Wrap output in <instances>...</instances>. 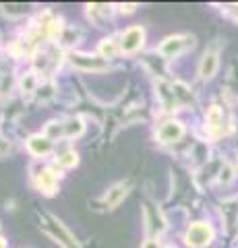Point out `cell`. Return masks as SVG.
<instances>
[{
    "instance_id": "cell-3",
    "label": "cell",
    "mask_w": 238,
    "mask_h": 248,
    "mask_svg": "<svg viewBox=\"0 0 238 248\" xmlns=\"http://www.w3.org/2000/svg\"><path fill=\"white\" fill-rule=\"evenodd\" d=\"M145 40V31L143 27H128L125 33L120 35V52H127V54H133L137 52L143 46Z\"/></svg>"
},
{
    "instance_id": "cell-18",
    "label": "cell",
    "mask_w": 238,
    "mask_h": 248,
    "mask_svg": "<svg viewBox=\"0 0 238 248\" xmlns=\"http://www.w3.org/2000/svg\"><path fill=\"white\" fill-rule=\"evenodd\" d=\"M120 11H122V13H125V11H127V13H133V11H135V4H125Z\"/></svg>"
},
{
    "instance_id": "cell-1",
    "label": "cell",
    "mask_w": 238,
    "mask_h": 248,
    "mask_svg": "<svg viewBox=\"0 0 238 248\" xmlns=\"http://www.w3.org/2000/svg\"><path fill=\"white\" fill-rule=\"evenodd\" d=\"M213 240V230L211 226L207 223H193L189 230H187V244L189 246H195V248H201V246H207Z\"/></svg>"
},
{
    "instance_id": "cell-17",
    "label": "cell",
    "mask_w": 238,
    "mask_h": 248,
    "mask_svg": "<svg viewBox=\"0 0 238 248\" xmlns=\"http://www.w3.org/2000/svg\"><path fill=\"white\" fill-rule=\"evenodd\" d=\"M141 248H159V244H158V240H145Z\"/></svg>"
},
{
    "instance_id": "cell-5",
    "label": "cell",
    "mask_w": 238,
    "mask_h": 248,
    "mask_svg": "<svg viewBox=\"0 0 238 248\" xmlns=\"http://www.w3.org/2000/svg\"><path fill=\"white\" fill-rule=\"evenodd\" d=\"M182 135H184V126L180 122H176V120H170V122L162 124L159 130H158V139L162 143H174V141H178Z\"/></svg>"
},
{
    "instance_id": "cell-2",
    "label": "cell",
    "mask_w": 238,
    "mask_h": 248,
    "mask_svg": "<svg viewBox=\"0 0 238 248\" xmlns=\"http://www.w3.org/2000/svg\"><path fill=\"white\" fill-rule=\"evenodd\" d=\"M189 46H193V37L174 35V37H168V40L162 42V46H159V54L166 56V58H174V56H178V54H182Z\"/></svg>"
},
{
    "instance_id": "cell-15",
    "label": "cell",
    "mask_w": 238,
    "mask_h": 248,
    "mask_svg": "<svg viewBox=\"0 0 238 248\" xmlns=\"http://www.w3.org/2000/svg\"><path fill=\"white\" fill-rule=\"evenodd\" d=\"M21 87H23V91H33L35 89V77L33 75H25L21 79Z\"/></svg>"
},
{
    "instance_id": "cell-12",
    "label": "cell",
    "mask_w": 238,
    "mask_h": 248,
    "mask_svg": "<svg viewBox=\"0 0 238 248\" xmlns=\"http://www.w3.org/2000/svg\"><path fill=\"white\" fill-rule=\"evenodd\" d=\"M83 128H85V124H83L81 118H71L64 124V137H79Z\"/></svg>"
},
{
    "instance_id": "cell-16",
    "label": "cell",
    "mask_w": 238,
    "mask_h": 248,
    "mask_svg": "<svg viewBox=\"0 0 238 248\" xmlns=\"http://www.w3.org/2000/svg\"><path fill=\"white\" fill-rule=\"evenodd\" d=\"M226 13L230 15V17H234V21H238V4H230V6H226Z\"/></svg>"
},
{
    "instance_id": "cell-4",
    "label": "cell",
    "mask_w": 238,
    "mask_h": 248,
    "mask_svg": "<svg viewBox=\"0 0 238 248\" xmlns=\"http://www.w3.org/2000/svg\"><path fill=\"white\" fill-rule=\"evenodd\" d=\"M71 62H73V66L83 68V71H106V66H108L102 58L87 56V54H73Z\"/></svg>"
},
{
    "instance_id": "cell-9",
    "label": "cell",
    "mask_w": 238,
    "mask_h": 248,
    "mask_svg": "<svg viewBox=\"0 0 238 248\" xmlns=\"http://www.w3.org/2000/svg\"><path fill=\"white\" fill-rule=\"evenodd\" d=\"M127 188H128V186H127L125 182H120V184H116V186H112V188L108 190V195L104 197V205L108 207V209H114L122 199L127 197Z\"/></svg>"
},
{
    "instance_id": "cell-10",
    "label": "cell",
    "mask_w": 238,
    "mask_h": 248,
    "mask_svg": "<svg viewBox=\"0 0 238 248\" xmlns=\"http://www.w3.org/2000/svg\"><path fill=\"white\" fill-rule=\"evenodd\" d=\"M222 122H224V114H222L218 106H211L209 112H207V128H209L213 135H220Z\"/></svg>"
},
{
    "instance_id": "cell-6",
    "label": "cell",
    "mask_w": 238,
    "mask_h": 248,
    "mask_svg": "<svg viewBox=\"0 0 238 248\" xmlns=\"http://www.w3.org/2000/svg\"><path fill=\"white\" fill-rule=\"evenodd\" d=\"M52 147H54V145H52V141L46 135L44 137L42 135H35V137H32L27 141V149L32 151L33 155H37V157H42V155H48L52 151Z\"/></svg>"
},
{
    "instance_id": "cell-7",
    "label": "cell",
    "mask_w": 238,
    "mask_h": 248,
    "mask_svg": "<svg viewBox=\"0 0 238 248\" xmlns=\"http://www.w3.org/2000/svg\"><path fill=\"white\" fill-rule=\"evenodd\" d=\"M218 64H220L218 54L216 52H205L201 64H199V75H201V79H211L218 71Z\"/></svg>"
},
{
    "instance_id": "cell-13",
    "label": "cell",
    "mask_w": 238,
    "mask_h": 248,
    "mask_svg": "<svg viewBox=\"0 0 238 248\" xmlns=\"http://www.w3.org/2000/svg\"><path fill=\"white\" fill-rule=\"evenodd\" d=\"M77 164H79V155L75 151H66L64 155L58 157V168H75Z\"/></svg>"
},
{
    "instance_id": "cell-8",
    "label": "cell",
    "mask_w": 238,
    "mask_h": 248,
    "mask_svg": "<svg viewBox=\"0 0 238 248\" xmlns=\"http://www.w3.org/2000/svg\"><path fill=\"white\" fill-rule=\"evenodd\" d=\"M35 184H37V188H40L42 192H46V195H52V192L56 190V174L52 172V170H44V172L37 174L35 178Z\"/></svg>"
},
{
    "instance_id": "cell-19",
    "label": "cell",
    "mask_w": 238,
    "mask_h": 248,
    "mask_svg": "<svg viewBox=\"0 0 238 248\" xmlns=\"http://www.w3.org/2000/svg\"><path fill=\"white\" fill-rule=\"evenodd\" d=\"M0 248H4V240L2 238H0Z\"/></svg>"
},
{
    "instance_id": "cell-11",
    "label": "cell",
    "mask_w": 238,
    "mask_h": 248,
    "mask_svg": "<svg viewBox=\"0 0 238 248\" xmlns=\"http://www.w3.org/2000/svg\"><path fill=\"white\" fill-rule=\"evenodd\" d=\"M118 52H120V42L116 37H108V40H104L99 44V54H102V58H114Z\"/></svg>"
},
{
    "instance_id": "cell-14",
    "label": "cell",
    "mask_w": 238,
    "mask_h": 248,
    "mask_svg": "<svg viewBox=\"0 0 238 248\" xmlns=\"http://www.w3.org/2000/svg\"><path fill=\"white\" fill-rule=\"evenodd\" d=\"M89 19H94V21H99V17H110V6H106V4H94V6H89Z\"/></svg>"
}]
</instances>
